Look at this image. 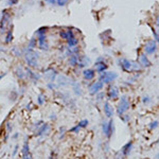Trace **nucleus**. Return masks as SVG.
Masks as SVG:
<instances>
[{
    "label": "nucleus",
    "instance_id": "obj_1",
    "mask_svg": "<svg viewBox=\"0 0 159 159\" xmlns=\"http://www.w3.org/2000/svg\"><path fill=\"white\" fill-rule=\"evenodd\" d=\"M128 108H130V102L127 101L125 96H122V99H121V101H120V103L118 105V108H117V112L120 116H122Z\"/></svg>",
    "mask_w": 159,
    "mask_h": 159
},
{
    "label": "nucleus",
    "instance_id": "obj_2",
    "mask_svg": "<svg viewBox=\"0 0 159 159\" xmlns=\"http://www.w3.org/2000/svg\"><path fill=\"white\" fill-rule=\"evenodd\" d=\"M118 74L115 73V72H109V71H104V73L101 75L100 81L102 83H109V82L114 81L115 79H117Z\"/></svg>",
    "mask_w": 159,
    "mask_h": 159
},
{
    "label": "nucleus",
    "instance_id": "obj_3",
    "mask_svg": "<svg viewBox=\"0 0 159 159\" xmlns=\"http://www.w3.org/2000/svg\"><path fill=\"white\" fill-rule=\"evenodd\" d=\"M26 59L28 64H29L30 66L32 67H36L37 66V55L33 52H29V53H27L26 55Z\"/></svg>",
    "mask_w": 159,
    "mask_h": 159
},
{
    "label": "nucleus",
    "instance_id": "obj_4",
    "mask_svg": "<svg viewBox=\"0 0 159 159\" xmlns=\"http://www.w3.org/2000/svg\"><path fill=\"white\" fill-rule=\"evenodd\" d=\"M157 50V44L155 41H150L145 45V52L146 54H153Z\"/></svg>",
    "mask_w": 159,
    "mask_h": 159
},
{
    "label": "nucleus",
    "instance_id": "obj_5",
    "mask_svg": "<svg viewBox=\"0 0 159 159\" xmlns=\"http://www.w3.org/2000/svg\"><path fill=\"white\" fill-rule=\"evenodd\" d=\"M103 83L101 81H96V83H93L92 85L90 86V88H89V91L91 94H96L98 91H100L101 89L103 88Z\"/></svg>",
    "mask_w": 159,
    "mask_h": 159
},
{
    "label": "nucleus",
    "instance_id": "obj_6",
    "mask_svg": "<svg viewBox=\"0 0 159 159\" xmlns=\"http://www.w3.org/2000/svg\"><path fill=\"white\" fill-rule=\"evenodd\" d=\"M112 121H109V122H104L103 123V132L104 134L107 136L108 138L111 136V134H112Z\"/></svg>",
    "mask_w": 159,
    "mask_h": 159
},
{
    "label": "nucleus",
    "instance_id": "obj_7",
    "mask_svg": "<svg viewBox=\"0 0 159 159\" xmlns=\"http://www.w3.org/2000/svg\"><path fill=\"white\" fill-rule=\"evenodd\" d=\"M104 112H105L106 117H108V118H111V117L114 116V112H115V110H114L112 106H111V105L108 103V102H106V103H105V105H104Z\"/></svg>",
    "mask_w": 159,
    "mask_h": 159
},
{
    "label": "nucleus",
    "instance_id": "obj_8",
    "mask_svg": "<svg viewBox=\"0 0 159 159\" xmlns=\"http://www.w3.org/2000/svg\"><path fill=\"white\" fill-rule=\"evenodd\" d=\"M107 94H108V98H109V99H116V98H118V96H119L118 88H117L116 86H111V87H109Z\"/></svg>",
    "mask_w": 159,
    "mask_h": 159
},
{
    "label": "nucleus",
    "instance_id": "obj_9",
    "mask_svg": "<svg viewBox=\"0 0 159 159\" xmlns=\"http://www.w3.org/2000/svg\"><path fill=\"white\" fill-rule=\"evenodd\" d=\"M106 69H107V65L104 63V62H98V63H96V70L98 72L103 73Z\"/></svg>",
    "mask_w": 159,
    "mask_h": 159
},
{
    "label": "nucleus",
    "instance_id": "obj_10",
    "mask_svg": "<svg viewBox=\"0 0 159 159\" xmlns=\"http://www.w3.org/2000/svg\"><path fill=\"white\" fill-rule=\"evenodd\" d=\"M38 43H39V46L43 50H48V44L46 41V36L45 35H39L38 37Z\"/></svg>",
    "mask_w": 159,
    "mask_h": 159
},
{
    "label": "nucleus",
    "instance_id": "obj_11",
    "mask_svg": "<svg viewBox=\"0 0 159 159\" xmlns=\"http://www.w3.org/2000/svg\"><path fill=\"white\" fill-rule=\"evenodd\" d=\"M121 62V66H122V68H123V70H125V71H127V70H130V68H132V63H130V61L128 59H121L120 61Z\"/></svg>",
    "mask_w": 159,
    "mask_h": 159
},
{
    "label": "nucleus",
    "instance_id": "obj_12",
    "mask_svg": "<svg viewBox=\"0 0 159 159\" xmlns=\"http://www.w3.org/2000/svg\"><path fill=\"white\" fill-rule=\"evenodd\" d=\"M83 74H84V78L86 80H92L94 78V74L96 73H94V71L92 69H87V70H85L83 72Z\"/></svg>",
    "mask_w": 159,
    "mask_h": 159
},
{
    "label": "nucleus",
    "instance_id": "obj_13",
    "mask_svg": "<svg viewBox=\"0 0 159 159\" xmlns=\"http://www.w3.org/2000/svg\"><path fill=\"white\" fill-rule=\"evenodd\" d=\"M140 63L142 64L144 67L151 66V63H150V61L148 59V57H146L145 54H141L140 55Z\"/></svg>",
    "mask_w": 159,
    "mask_h": 159
},
{
    "label": "nucleus",
    "instance_id": "obj_14",
    "mask_svg": "<svg viewBox=\"0 0 159 159\" xmlns=\"http://www.w3.org/2000/svg\"><path fill=\"white\" fill-rule=\"evenodd\" d=\"M130 148H132V142H128L127 144H125L124 146L122 148V153H123V155L126 156V155H128L130 152Z\"/></svg>",
    "mask_w": 159,
    "mask_h": 159
},
{
    "label": "nucleus",
    "instance_id": "obj_15",
    "mask_svg": "<svg viewBox=\"0 0 159 159\" xmlns=\"http://www.w3.org/2000/svg\"><path fill=\"white\" fill-rule=\"evenodd\" d=\"M78 44V39L75 38V37H72V38H69L68 39V45H69V47H74V46H77Z\"/></svg>",
    "mask_w": 159,
    "mask_h": 159
},
{
    "label": "nucleus",
    "instance_id": "obj_16",
    "mask_svg": "<svg viewBox=\"0 0 159 159\" xmlns=\"http://www.w3.org/2000/svg\"><path fill=\"white\" fill-rule=\"evenodd\" d=\"M78 61H79V59L75 55H72L70 57V64L72 65V66H75V65L78 64Z\"/></svg>",
    "mask_w": 159,
    "mask_h": 159
},
{
    "label": "nucleus",
    "instance_id": "obj_17",
    "mask_svg": "<svg viewBox=\"0 0 159 159\" xmlns=\"http://www.w3.org/2000/svg\"><path fill=\"white\" fill-rule=\"evenodd\" d=\"M88 125V121L87 120H83V121H81V122L79 123V126L80 127H85V126Z\"/></svg>",
    "mask_w": 159,
    "mask_h": 159
},
{
    "label": "nucleus",
    "instance_id": "obj_18",
    "mask_svg": "<svg viewBox=\"0 0 159 159\" xmlns=\"http://www.w3.org/2000/svg\"><path fill=\"white\" fill-rule=\"evenodd\" d=\"M56 2H57L59 7H63V5H65L68 2V0H56Z\"/></svg>",
    "mask_w": 159,
    "mask_h": 159
},
{
    "label": "nucleus",
    "instance_id": "obj_19",
    "mask_svg": "<svg viewBox=\"0 0 159 159\" xmlns=\"http://www.w3.org/2000/svg\"><path fill=\"white\" fill-rule=\"evenodd\" d=\"M37 33L39 35H44V33H46V28H41V30L37 31Z\"/></svg>",
    "mask_w": 159,
    "mask_h": 159
},
{
    "label": "nucleus",
    "instance_id": "obj_20",
    "mask_svg": "<svg viewBox=\"0 0 159 159\" xmlns=\"http://www.w3.org/2000/svg\"><path fill=\"white\" fill-rule=\"evenodd\" d=\"M38 103H39V104H43V96H38Z\"/></svg>",
    "mask_w": 159,
    "mask_h": 159
},
{
    "label": "nucleus",
    "instance_id": "obj_21",
    "mask_svg": "<svg viewBox=\"0 0 159 159\" xmlns=\"http://www.w3.org/2000/svg\"><path fill=\"white\" fill-rule=\"evenodd\" d=\"M157 124H158V123H157V121H155V122H154L152 125H151V127H152V128H154V127H157Z\"/></svg>",
    "mask_w": 159,
    "mask_h": 159
},
{
    "label": "nucleus",
    "instance_id": "obj_22",
    "mask_svg": "<svg viewBox=\"0 0 159 159\" xmlns=\"http://www.w3.org/2000/svg\"><path fill=\"white\" fill-rule=\"evenodd\" d=\"M45 1H47V2H49V3H55L56 0H45Z\"/></svg>",
    "mask_w": 159,
    "mask_h": 159
},
{
    "label": "nucleus",
    "instance_id": "obj_23",
    "mask_svg": "<svg viewBox=\"0 0 159 159\" xmlns=\"http://www.w3.org/2000/svg\"><path fill=\"white\" fill-rule=\"evenodd\" d=\"M17 2V0H10V4H14Z\"/></svg>",
    "mask_w": 159,
    "mask_h": 159
}]
</instances>
